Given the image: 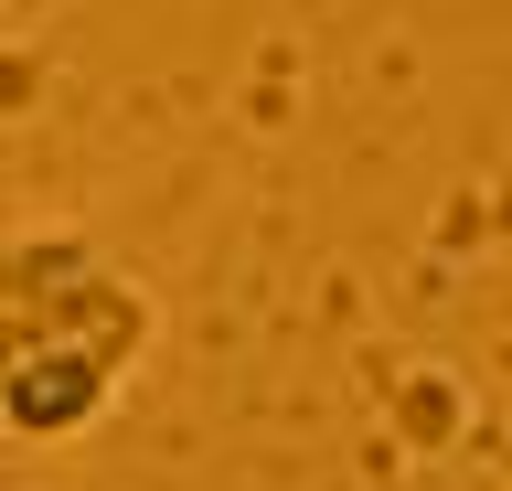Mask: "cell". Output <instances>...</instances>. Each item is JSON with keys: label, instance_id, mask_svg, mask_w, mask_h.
Returning <instances> with one entry per match:
<instances>
[{"label": "cell", "instance_id": "1", "mask_svg": "<svg viewBox=\"0 0 512 491\" xmlns=\"http://www.w3.org/2000/svg\"><path fill=\"white\" fill-rule=\"evenodd\" d=\"M160 342V299L96 235H0V449H75L118 417Z\"/></svg>", "mask_w": 512, "mask_h": 491}]
</instances>
